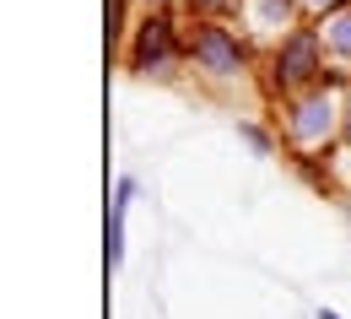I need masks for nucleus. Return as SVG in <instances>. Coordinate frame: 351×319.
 Wrapping results in <instances>:
<instances>
[{
  "label": "nucleus",
  "instance_id": "obj_3",
  "mask_svg": "<svg viewBox=\"0 0 351 319\" xmlns=\"http://www.w3.org/2000/svg\"><path fill=\"white\" fill-rule=\"evenodd\" d=\"M313 33H298V38H292V44H287V54H281V76H287V82H303L308 71H313Z\"/></svg>",
  "mask_w": 351,
  "mask_h": 319
},
{
  "label": "nucleus",
  "instance_id": "obj_2",
  "mask_svg": "<svg viewBox=\"0 0 351 319\" xmlns=\"http://www.w3.org/2000/svg\"><path fill=\"white\" fill-rule=\"evenodd\" d=\"M168 38H173V27H168V16H152L146 27H141V38H135V71H152V65H162L168 60Z\"/></svg>",
  "mask_w": 351,
  "mask_h": 319
},
{
  "label": "nucleus",
  "instance_id": "obj_7",
  "mask_svg": "<svg viewBox=\"0 0 351 319\" xmlns=\"http://www.w3.org/2000/svg\"><path fill=\"white\" fill-rule=\"evenodd\" d=\"M313 5H319V0H313ZM324 5H330V0H324Z\"/></svg>",
  "mask_w": 351,
  "mask_h": 319
},
{
  "label": "nucleus",
  "instance_id": "obj_5",
  "mask_svg": "<svg viewBox=\"0 0 351 319\" xmlns=\"http://www.w3.org/2000/svg\"><path fill=\"white\" fill-rule=\"evenodd\" d=\"M335 27H341V33H335V44L351 49V16H346V22H335Z\"/></svg>",
  "mask_w": 351,
  "mask_h": 319
},
{
  "label": "nucleus",
  "instance_id": "obj_1",
  "mask_svg": "<svg viewBox=\"0 0 351 319\" xmlns=\"http://www.w3.org/2000/svg\"><path fill=\"white\" fill-rule=\"evenodd\" d=\"M195 54H200V60H206V71H217V76H227V71H238V65H243L238 38H232V33H221V27H200Z\"/></svg>",
  "mask_w": 351,
  "mask_h": 319
},
{
  "label": "nucleus",
  "instance_id": "obj_6",
  "mask_svg": "<svg viewBox=\"0 0 351 319\" xmlns=\"http://www.w3.org/2000/svg\"><path fill=\"white\" fill-rule=\"evenodd\" d=\"M319 319H341V314H330V309H319Z\"/></svg>",
  "mask_w": 351,
  "mask_h": 319
},
{
  "label": "nucleus",
  "instance_id": "obj_4",
  "mask_svg": "<svg viewBox=\"0 0 351 319\" xmlns=\"http://www.w3.org/2000/svg\"><path fill=\"white\" fill-rule=\"evenodd\" d=\"M125 260V206L114 200V217H108V265Z\"/></svg>",
  "mask_w": 351,
  "mask_h": 319
}]
</instances>
